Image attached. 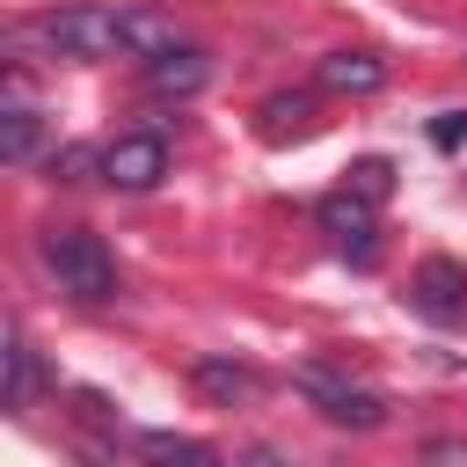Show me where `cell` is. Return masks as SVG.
<instances>
[{
    "instance_id": "cell-8",
    "label": "cell",
    "mask_w": 467,
    "mask_h": 467,
    "mask_svg": "<svg viewBox=\"0 0 467 467\" xmlns=\"http://www.w3.org/2000/svg\"><path fill=\"white\" fill-rule=\"evenodd\" d=\"M204 80H212V58H204L197 44H175L168 58L146 66V88H153V95H197Z\"/></svg>"
},
{
    "instance_id": "cell-9",
    "label": "cell",
    "mask_w": 467,
    "mask_h": 467,
    "mask_svg": "<svg viewBox=\"0 0 467 467\" xmlns=\"http://www.w3.org/2000/svg\"><path fill=\"white\" fill-rule=\"evenodd\" d=\"M379 80H387V66H379L372 51H328V58H321V88H328V95H372Z\"/></svg>"
},
{
    "instance_id": "cell-1",
    "label": "cell",
    "mask_w": 467,
    "mask_h": 467,
    "mask_svg": "<svg viewBox=\"0 0 467 467\" xmlns=\"http://www.w3.org/2000/svg\"><path fill=\"white\" fill-rule=\"evenodd\" d=\"M36 255H44V270H51V285H58L66 299H80V306L117 299V255H109L88 226H44V234H36Z\"/></svg>"
},
{
    "instance_id": "cell-4",
    "label": "cell",
    "mask_w": 467,
    "mask_h": 467,
    "mask_svg": "<svg viewBox=\"0 0 467 467\" xmlns=\"http://www.w3.org/2000/svg\"><path fill=\"white\" fill-rule=\"evenodd\" d=\"M161 175H168V139H161V131H124V139L102 146V182H117V190H153Z\"/></svg>"
},
{
    "instance_id": "cell-16",
    "label": "cell",
    "mask_w": 467,
    "mask_h": 467,
    "mask_svg": "<svg viewBox=\"0 0 467 467\" xmlns=\"http://www.w3.org/2000/svg\"><path fill=\"white\" fill-rule=\"evenodd\" d=\"M350 190H365V197L387 204V197H394V168H387V161H358V168H350Z\"/></svg>"
},
{
    "instance_id": "cell-17",
    "label": "cell",
    "mask_w": 467,
    "mask_h": 467,
    "mask_svg": "<svg viewBox=\"0 0 467 467\" xmlns=\"http://www.w3.org/2000/svg\"><path fill=\"white\" fill-rule=\"evenodd\" d=\"M460 131H467V117H460V109H445V117L431 124V139H438V146H460Z\"/></svg>"
},
{
    "instance_id": "cell-11",
    "label": "cell",
    "mask_w": 467,
    "mask_h": 467,
    "mask_svg": "<svg viewBox=\"0 0 467 467\" xmlns=\"http://www.w3.org/2000/svg\"><path fill=\"white\" fill-rule=\"evenodd\" d=\"M131 452H146L153 467H212V445L204 438H168V431H139Z\"/></svg>"
},
{
    "instance_id": "cell-7",
    "label": "cell",
    "mask_w": 467,
    "mask_h": 467,
    "mask_svg": "<svg viewBox=\"0 0 467 467\" xmlns=\"http://www.w3.org/2000/svg\"><path fill=\"white\" fill-rule=\"evenodd\" d=\"M117 44H124V58H168L175 44H182V22L168 15V7H146V0H131V7H117Z\"/></svg>"
},
{
    "instance_id": "cell-5",
    "label": "cell",
    "mask_w": 467,
    "mask_h": 467,
    "mask_svg": "<svg viewBox=\"0 0 467 467\" xmlns=\"http://www.w3.org/2000/svg\"><path fill=\"white\" fill-rule=\"evenodd\" d=\"M314 219H321V234L343 248V255H372V226H379V197H365V190H328L321 204H314Z\"/></svg>"
},
{
    "instance_id": "cell-12",
    "label": "cell",
    "mask_w": 467,
    "mask_h": 467,
    "mask_svg": "<svg viewBox=\"0 0 467 467\" xmlns=\"http://www.w3.org/2000/svg\"><path fill=\"white\" fill-rule=\"evenodd\" d=\"M36 131H44V124H36V109L15 95V102L0 109V161H15V168H22V161L36 153Z\"/></svg>"
},
{
    "instance_id": "cell-14",
    "label": "cell",
    "mask_w": 467,
    "mask_h": 467,
    "mask_svg": "<svg viewBox=\"0 0 467 467\" xmlns=\"http://www.w3.org/2000/svg\"><path fill=\"white\" fill-rule=\"evenodd\" d=\"M306 124H314V95H270V102H263V131H270V139L306 131Z\"/></svg>"
},
{
    "instance_id": "cell-6",
    "label": "cell",
    "mask_w": 467,
    "mask_h": 467,
    "mask_svg": "<svg viewBox=\"0 0 467 467\" xmlns=\"http://www.w3.org/2000/svg\"><path fill=\"white\" fill-rule=\"evenodd\" d=\"M409 306L431 314V321H460L467 314V270L452 255H423L416 277H409Z\"/></svg>"
},
{
    "instance_id": "cell-2",
    "label": "cell",
    "mask_w": 467,
    "mask_h": 467,
    "mask_svg": "<svg viewBox=\"0 0 467 467\" xmlns=\"http://www.w3.org/2000/svg\"><path fill=\"white\" fill-rule=\"evenodd\" d=\"M29 36L51 51V58H124V44H117V7H51V15H36L29 22Z\"/></svg>"
},
{
    "instance_id": "cell-13",
    "label": "cell",
    "mask_w": 467,
    "mask_h": 467,
    "mask_svg": "<svg viewBox=\"0 0 467 467\" xmlns=\"http://www.w3.org/2000/svg\"><path fill=\"white\" fill-rule=\"evenodd\" d=\"M29 387H36V358H29V336L7 321V409H29Z\"/></svg>"
},
{
    "instance_id": "cell-15",
    "label": "cell",
    "mask_w": 467,
    "mask_h": 467,
    "mask_svg": "<svg viewBox=\"0 0 467 467\" xmlns=\"http://www.w3.org/2000/svg\"><path fill=\"white\" fill-rule=\"evenodd\" d=\"M88 168H102L95 146H66V153H51V182H88Z\"/></svg>"
},
{
    "instance_id": "cell-3",
    "label": "cell",
    "mask_w": 467,
    "mask_h": 467,
    "mask_svg": "<svg viewBox=\"0 0 467 467\" xmlns=\"http://www.w3.org/2000/svg\"><path fill=\"white\" fill-rule=\"evenodd\" d=\"M292 379H299V394H306L328 423H343V431H379V423H387V401H379L372 387H358V379L328 372V365H299Z\"/></svg>"
},
{
    "instance_id": "cell-18",
    "label": "cell",
    "mask_w": 467,
    "mask_h": 467,
    "mask_svg": "<svg viewBox=\"0 0 467 467\" xmlns=\"http://www.w3.org/2000/svg\"><path fill=\"white\" fill-rule=\"evenodd\" d=\"M234 467H292V460H285V452H270V445H263V452H241V460H234Z\"/></svg>"
},
{
    "instance_id": "cell-10",
    "label": "cell",
    "mask_w": 467,
    "mask_h": 467,
    "mask_svg": "<svg viewBox=\"0 0 467 467\" xmlns=\"http://www.w3.org/2000/svg\"><path fill=\"white\" fill-rule=\"evenodd\" d=\"M190 379H197V394H212V401H226V409L255 394V372H248V365H234V358H197V365H190Z\"/></svg>"
}]
</instances>
